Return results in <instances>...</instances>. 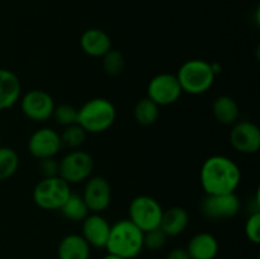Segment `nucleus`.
Listing matches in <instances>:
<instances>
[{"mask_svg": "<svg viewBox=\"0 0 260 259\" xmlns=\"http://www.w3.org/2000/svg\"><path fill=\"white\" fill-rule=\"evenodd\" d=\"M200 182L206 195L235 193L241 182V170L230 157L212 155L202 164Z\"/></svg>", "mask_w": 260, "mask_h": 259, "instance_id": "nucleus-1", "label": "nucleus"}, {"mask_svg": "<svg viewBox=\"0 0 260 259\" xmlns=\"http://www.w3.org/2000/svg\"><path fill=\"white\" fill-rule=\"evenodd\" d=\"M106 249L108 253L123 259H134L144 249V231L140 230L134 222L119 220L111 225Z\"/></svg>", "mask_w": 260, "mask_h": 259, "instance_id": "nucleus-2", "label": "nucleus"}, {"mask_svg": "<svg viewBox=\"0 0 260 259\" xmlns=\"http://www.w3.org/2000/svg\"><path fill=\"white\" fill-rule=\"evenodd\" d=\"M117 118L114 104L107 98H93L78 109V124L86 134H102L113 126Z\"/></svg>", "mask_w": 260, "mask_h": 259, "instance_id": "nucleus-3", "label": "nucleus"}, {"mask_svg": "<svg viewBox=\"0 0 260 259\" xmlns=\"http://www.w3.org/2000/svg\"><path fill=\"white\" fill-rule=\"evenodd\" d=\"M177 79L183 93L190 95H201L212 88L215 83V74L211 63L201 58H193L183 63L177 73Z\"/></svg>", "mask_w": 260, "mask_h": 259, "instance_id": "nucleus-4", "label": "nucleus"}, {"mask_svg": "<svg viewBox=\"0 0 260 259\" xmlns=\"http://www.w3.org/2000/svg\"><path fill=\"white\" fill-rule=\"evenodd\" d=\"M71 193L70 184L57 175L42 178L33 188L32 197L36 205L42 210L56 211L60 210Z\"/></svg>", "mask_w": 260, "mask_h": 259, "instance_id": "nucleus-5", "label": "nucleus"}, {"mask_svg": "<svg viewBox=\"0 0 260 259\" xmlns=\"http://www.w3.org/2000/svg\"><path fill=\"white\" fill-rule=\"evenodd\" d=\"M162 207L155 198L150 196H137L128 206V220L141 231L159 228L162 216Z\"/></svg>", "mask_w": 260, "mask_h": 259, "instance_id": "nucleus-6", "label": "nucleus"}, {"mask_svg": "<svg viewBox=\"0 0 260 259\" xmlns=\"http://www.w3.org/2000/svg\"><path fill=\"white\" fill-rule=\"evenodd\" d=\"M93 169V156L83 150H73L58 161V177L69 184L86 180L91 175Z\"/></svg>", "mask_w": 260, "mask_h": 259, "instance_id": "nucleus-7", "label": "nucleus"}, {"mask_svg": "<svg viewBox=\"0 0 260 259\" xmlns=\"http://www.w3.org/2000/svg\"><path fill=\"white\" fill-rule=\"evenodd\" d=\"M240 208V198L236 193L206 195L201 203L202 215L208 220L213 221H222L235 217Z\"/></svg>", "mask_w": 260, "mask_h": 259, "instance_id": "nucleus-8", "label": "nucleus"}, {"mask_svg": "<svg viewBox=\"0 0 260 259\" xmlns=\"http://www.w3.org/2000/svg\"><path fill=\"white\" fill-rule=\"evenodd\" d=\"M183 94L177 76L173 74L161 73L155 75L147 85V98L159 107L170 106L179 101Z\"/></svg>", "mask_w": 260, "mask_h": 259, "instance_id": "nucleus-9", "label": "nucleus"}, {"mask_svg": "<svg viewBox=\"0 0 260 259\" xmlns=\"http://www.w3.org/2000/svg\"><path fill=\"white\" fill-rule=\"evenodd\" d=\"M19 101L23 114L35 122H45L51 118L56 106L52 95L42 89L27 91Z\"/></svg>", "mask_w": 260, "mask_h": 259, "instance_id": "nucleus-10", "label": "nucleus"}, {"mask_svg": "<svg viewBox=\"0 0 260 259\" xmlns=\"http://www.w3.org/2000/svg\"><path fill=\"white\" fill-rule=\"evenodd\" d=\"M83 198L89 212L102 213L109 207L112 201V188L104 177H89L84 187Z\"/></svg>", "mask_w": 260, "mask_h": 259, "instance_id": "nucleus-11", "label": "nucleus"}, {"mask_svg": "<svg viewBox=\"0 0 260 259\" xmlns=\"http://www.w3.org/2000/svg\"><path fill=\"white\" fill-rule=\"evenodd\" d=\"M62 149L60 134L51 127H42L30 135L28 140V150L30 155L38 160L55 157Z\"/></svg>", "mask_w": 260, "mask_h": 259, "instance_id": "nucleus-12", "label": "nucleus"}, {"mask_svg": "<svg viewBox=\"0 0 260 259\" xmlns=\"http://www.w3.org/2000/svg\"><path fill=\"white\" fill-rule=\"evenodd\" d=\"M230 144L241 154H255L260 149V130L250 121H238L230 131Z\"/></svg>", "mask_w": 260, "mask_h": 259, "instance_id": "nucleus-13", "label": "nucleus"}, {"mask_svg": "<svg viewBox=\"0 0 260 259\" xmlns=\"http://www.w3.org/2000/svg\"><path fill=\"white\" fill-rule=\"evenodd\" d=\"M111 223L101 213H89L83 220L81 225V236L85 239L90 248H106L108 240Z\"/></svg>", "mask_w": 260, "mask_h": 259, "instance_id": "nucleus-14", "label": "nucleus"}, {"mask_svg": "<svg viewBox=\"0 0 260 259\" xmlns=\"http://www.w3.org/2000/svg\"><path fill=\"white\" fill-rule=\"evenodd\" d=\"M80 47L90 57H103L112 48V40L99 28H89L81 35Z\"/></svg>", "mask_w": 260, "mask_h": 259, "instance_id": "nucleus-15", "label": "nucleus"}, {"mask_svg": "<svg viewBox=\"0 0 260 259\" xmlns=\"http://www.w3.org/2000/svg\"><path fill=\"white\" fill-rule=\"evenodd\" d=\"M22 95L19 78L8 69H0V111L12 108Z\"/></svg>", "mask_w": 260, "mask_h": 259, "instance_id": "nucleus-16", "label": "nucleus"}, {"mask_svg": "<svg viewBox=\"0 0 260 259\" xmlns=\"http://www.w3.org/2000/svg\"><path fill=\"white\" fill-rule=\"evenodd\" d=\"M185 249L190 259H215L218 253V241L212 234L198 233L192 236Z\"/></svg>", "mask_w": 260, "mask_h": 259, "instance_id": "nucleus-17", "label": "nucleus"}, {"mask_svg": "<svg viewBox=\"0 0 260 259\" xmlns=\"http://www.w3.org/2000/svg\"><path fill=\"white\" fill-rule=\"evenodd\" d=\"M58 259H89L90 245L78 234L66 235L57 248Z\"/></svg>", "mask_w": 260, "mask_h": 259, "instance_id": "nucleus-18", "label": "nucleus"}, {"mask_svg": "<svg viewBox=\"0 0 260 259\" xmlns=\"http://www.w3.org/2000/svg\"><path fill=\"white\" fill-rule=\"evenodd\" d=\"M189 223V215L187 210L179 206L162 211L159 228L167 234V236H178L187 229Z\"/></svg>", "mask_w": 260, "mask_h": 259, "instance_id": "nucleus-19", "label": "nucleus"}, {"mask_svg": "<svg viewBox=\"0 0 260 259\" xmlns=\"http://www.w3.org/2000/svg\"><path fill=\"white\" fill-rule=\"evenodd\" d=\"M212 114L215 119L226 126H233L239 121L240 107L230 95H220L213 101Z\"/></svg>", "mask_w": 260, "mask_h": 259, "instance_id": "nucleus-20", "label": "nucleus"}, {"mask_svg": "<svg viewBox=\"0 0 260 259\" xmlns=\"http://www.w3.org/2000/svg\"><path fill=\"white\" fill-rule=\"evenodd\" d=\"M160 114V107L150 98H142L136 103L134 116L137 123L141 126H151L157 121Z\"/></svg>", "mask_w": 260, "mask_h": 259, "instance_id": "nucleus-21", "label": "nucleus"}, {"mask_svg": "<svg viewBox=\"0 0 260 259\" xmlns=\"http://www.w3.org/2000/svg\"><path fill=\"white\" fill-rule=\"evenodd\" d=\"M60 212L65 218L70 221H83L89 215L88 206L83 196L71 193L70 197L65 201L60 208Z\"/></svg>", "mask_w": 260, "mask_h": 259, "instance_id": "nucleus-22", "label": "nucleus"}, {"mask_svg": "<svg viewBox=\"0 0 260 259\" xmlns=\"http://www.w3.org/2000/svg\"><path fill=\"white\" fill-rule=\"evenodd\" d=\"M19 168V155L14 149L0 146V180H7L17 173Z\"/></svg>", "mask_w": 260, "mask_h": 259, "instance_id": "nucleus-23", "label": "nucleus"}, {"mask_svg": "<svg viewBox=\"0 0 260 259\" xmlns=\"http://www.w3.org/2000/svg\"><path fill=\"white\" fill-rule=\"evenodd\" d=\"M86 132L80 124L75 123L71 126L63 127V131L60 134L61 145L68 149H78L84 144L86 139Z\"/></svg>", "mask_w": 260, "mask_h": 259, "instance_id": "nucleus-24", "label": "nucleus"}, {"mask_svg": "<svg viewBox=\"0 0 260 259\" xmlns=\"http://www.w3.org/2000/svg\"><path fill=\"white\" fill-rule=\"evenodd\" d=\"M102 66L107 75L117 76L123 71L124 69V57L122 52L118 50H111L102 57Z\"/></svg>", "mask_w": 260, "mask_h": 259, "instance_id": "nucleus-25", "label": "nucleus"}, {"mask_svg": "<svg viewBox=\"0 0 260 259\" xmlns=\"http://www.w3.org/2000/svg\"><path fill=\"white\" fill-rule=\"evenodd\" d=\"M52 117L60 126L68 127L78 123V109L68 103L55 106Z\"/></svg>", "mask_w": 260, "mask_h": 259, "instance_id": "nucleus-26", "label": "nucleus"}, {"mask_svg": "<svg viewBox=\"0 0 260 259\" xmlns=\"http://www.w3.org/2000/svg\"><path fill=\"white\" fill-rule=\"evenodd\" d=\"M168 240V236L160 228L152 229V230L144 233V248L149 250L156 251L165 246Z\"/></svg>", "mask_w": 260, "mask_h": 259, "instance_id": "nucleus-27", "label": "nucleus"}, {"mask_svg": "<svg viewBox=\"0 0 260 259\" xmlns=\"http://www.w3.org/2000/svg\"><path fill=\"white\" fill-rule=\"evenodd\" d=\"M245 235L253 244L260 243V212H253L245 222Z\"/></svg>", "mask_w": 260, "mask_h": 259, "instance_id": "nucleus-28", "label": "nucleus"}, {"mask_svg": "<svg viewBox=\"0 0 260 259\" xmlns=\"http://www.w3.org/2000/svg\"><path fill=\"white\" fill-rule=\"evenodd\" d=\"M41 175L43 178H52L58 175V161H56L55 157H47V159L40 160L38 164Z\"/></svg>", "mask_w": 260, "mask_h": 259, "instance_id": "nucleus-29", "label": "nucleus"}, {"mask_svg": "<svg viewBox=\"0 0 260 259\" xmlns=\"http://www.w3.org/2000/svg\"><path fill=\"white\" fill-rule=\"evenodd\" d=\"M167 259H190L187 249L184 248H175L168 254Z\"/></svg>", "mask_w": 260, "mask_h": 259, "instance_id": "nucleus-30", "label": "nucleus"}, {"mask_svg": "<svg viewBox=\"0 0 260 259\" xmlns=\"http://www.w3.org/2000/svg\"><path fill=\"white\" fill-rule=\"evenodd\" d=\"M210 63H211V69H212V73L215 74V76H217L218 74L221 73V70H222V66H221L218 62H210Z\"/></svg>", "mask_w": 260, "mask_h": 259, "instance_id": "nucleus-31", "label": "nucleus"}, {"mask_svg": "<svg viewBox=\"0 0 260 259\" xmlns=\"http://www.w3.org/2000/svg\"><path fill=\"white\" fill-rule=\"evenodd\" d=\"M102 259H123V258H121V256H118V255H114V254L108 253L107 255H104Z\"/></svg>", "mask_w": 260, "mask_h": 259, "instance_id": "nucleus-32", "label": "nucleus"}, {"mask_svg": "<svg viewBox=\"0 0 260 259\" xmlns=\"http://www.w3.org/2000/svg\"><path fill=\"white\" fill-rule=\"evenodd\" d=\"M0 144H2V134H0ZM2 146V145H0Z\"/></svg>", "mask_w": 260, "mask_h": 259, "instance_id": "nucleus-33", "label": "nucleus"}]
</instances>
